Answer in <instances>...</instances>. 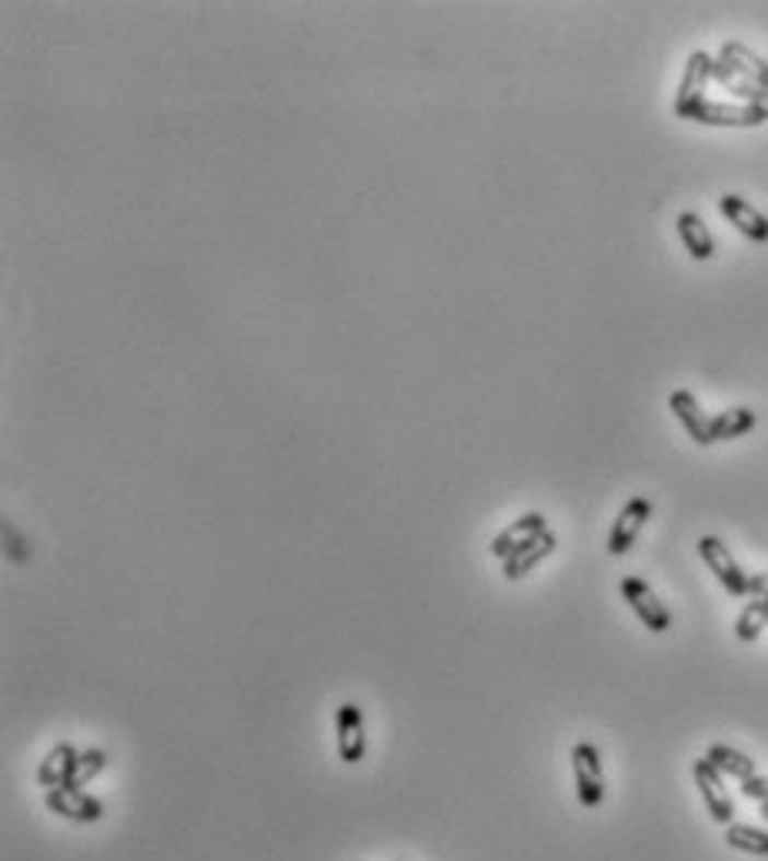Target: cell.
Segmentation results:
<instances>
[{
	"instance_id": "cell-1",
	"label": "cell",
	"mask_w": 768,
	"mask_h": 861,
	"mask_svg": "<svg viewBox=\"0 0 768 861\" xmlns=\"http://www.w3.org/2000/svg\"><path fill=\"white\" fill-rule=\"evenodd\" d=\"M571 775H574V791H579L582 808H598L605 802V768L592 742H579L571 748Z\"/></svg>"
},
{
	"instance_id": "cell-2",
	"label": "cell",
	"mask_w": 768,
	"mask_h": 861,
	"mask_svg": "<svg viewBox=\"0 0 768 861\" xmlns=\"http://www.w3.org/2000/svg\"><path fill=\"white\" fill-rule=\"evenodd\" d=\"M618 591H621L625 605L635 612V618L642 621L649 631H655V635H665V631L672 628V612L662 605V598H659V594L652 591V584H649L645 578H635V574H628V578H621Z\"/></svg>"
},
{
	"instance_id": "cell-3",
	"label": "cell",
	"mask_w": 768,
	"mask_h": 861,
	"mask_svg": "<svg viewBox=\"0 0 768 861\" xmlns=\"http://www.w3.org/2000/svg\"><path fill=\"white\" fill-rule=\"evenodd\" d=\"M685 120L706 124V127H758L768 124V101L765 104H722V101H701L688 110Z\"/></svg>"
},
{
	"instance_id": "cell-4",
	"label": "cell",
	"mask_w": 768,
	"mask_h": 861,
	"mask_svg": "<svg viewBox=\"0 0 768 861\" xmlns=\"http://www.w3.org/2000/svg\"><path fill=\"white\" fill-rule=\"evenodd\" d=\"M698 555H701V561H706V568L719 578V584L732 594V598H745V594H748V574H745L742 565L732 558V551L725 548L722 538L701 535V538H698Z\"/></svg>"
},
{
	"instance_id": "cell-5",
	"label": "cell",
	"mask_w": 768,
	"mask_h": 861,
	"mask_svg": "<svg viewBox=\"0 0 768 861\" xmlns=\"http://www.w3.org/2000/svg\"><path fill=\"white\" fill-rule=\"evenodd\" d=\"M712 71H715V57L709 50H691L688 60H685V74H682V84H678V97H675V117H688V110L695 104L706 101V88L712 81Z\"/></svg>"
},
{
	"instance_id": "cell-6",
	"label": "cell",
	"mask_w": 768,
	"mask_h": 861,
	"mask_svg": "<svg viewBox=\"0 0 768 861\" xmlns=\"http://www.w3.org/2000/svg\"><path fill=\"white\" fill-rule=\"evenodd\" d=\"M691 775H695L698 794H701V802H706V812L712 815V822L732 825V818H735V802H732V794H729L725 784H722L725 775H722L709 758H698V761L691 765Z\"/></svg>"
},
{
	"instance_id": "cell-7",
	"label": "cell",
	"mask_w": 768,
	"mask_h": 861,
	"mask_svg": "<svg viewBox=\"0 0 768 861\" xmlns=\"http://www.w3.org/2000/svg\"><path fill=\"white\" fill-rule=\"evenodd\" d=\"M44 805L57 818H68V822H78V825H91V822L104 818L101 799H94V794H88L84 788H47L44 791Z\"/></svg>"
},
{
	"instance_id": "cell-8",
	"label": "cell",
	"mask_w": 768,
	"mask_h": 861,
	"mask_svg": "<svg viewBox=\"0 0 768 861\" xmlns=\"http://www.w3.org/2000/svg\"><path fill=\"white\" fill-rule=\"evenodd\" d=\"M652 517V501L649 498H628L625 508L618 511L615 524H612V535H608V555H628L631 545L638 542V535H642V527L649 524Z\"/></svg>"
},
{
	"instance_id": "cell-9",
	"label": "cell",
	"mask_w": 768,
	"mask_h": 861,
	"mask_svg": "<svg viewBox=\"0 0 768 861\" xmlns=\"http://www.w3.org/2000/svg\"><path fill=\"white\" fill-rule=\"evenodd\" d=\"M335 738H338V755L345 765L364 761L368 752V735H364V714L354 701L338 705L335 711Z\"/></svg>"
},
{
	"instance_id": "cell-10",
	"label": "cell",
	"mask_w": 768,
	"mask_h": 861,
	"mask_svg": "<svg viewBox=\"0 0 768 861\" xmlns=\"http://www.w3.org/2000/svg\"><path fill=\"white\" fill-rule=\"evenodd\" d=\"M545 532H548L545 514H542V511H528V514H522L519 521H511V524L504 527V532H498V535L491 538L488 551H491L494 558L508 561L511 555L522 551L525 545H532L535 538H542Z\"/></svg>"
},
{
	"instance_id": "cell-11",
	"label": "cell",
	"mask_w": 768,
	"mask_h": 861,
	"mask_svg": "<svg viewBox=\"0 0 768 861\" xmlns=\"http://www.w3.org/2000/svg\"><path fill=\"white\" fill-rule=\"evenodd\" d=\"M78 765L81 752L71 742H57L47 758L37 765V784L44 788H78Z\"/></svg>"
},
{
	"instance_id": "cell-12",
	"label": "cell",
	"mask_w": 768,
	"mask_h": 861,
	"mask_svg": "<svg viewBox=\"0 0 768 861\" xmlns=\"http://www.w3.org/2000/svg\"><path fill=\"white\" fill-rule=\"evenodd\" d=\"M719 211H722V218H725L738 234H745L748 241H755V244H765V241H768V218H765L752 201H745V197H738V194H722V197H719Z\"/></svg>"
},
{
	"instance_id": "cell-13",
	"label": "cell",
	"mask_w": 768,
	"mask_h": 861,
	"mask_svg": "<svg viewBox=\"0 0 768 861\" xmlns=\"http://www.w3.org/2000/svg\"><path fill=\"white\" fill-rule=\"evenodd\" d=\"M668 411L682 421V428L688 431V438L701 447H709L715 444L712 438V418L701 411V405L695 402V394L691 391H672L668 394Z\"/></svg>"
},
{
	"instance_id": "cell-14",
	"label": "cell",
	"mask_w": 768,
	"mask_h": 861,
	"mask_svg": "<svg viewBox=\"0 0 768 861\" xmlns=\"http://www.w3.org/2000/svg\"><path fill=\"white\" fill-rule=\"evenodd\" d=\"M675 231H678V241L691 260H712L715 257V237L695 211H682L675 218Z\"/></svg>"
},
{
	"instance_id": "cell-15",
	"label": "cell",
	"mask_w": 768,
	"mask_h": 861,
	"mask_svg": "<svg viewBox=\"0 0 768 861\" xmlns=\"http://www.w3.org/2000/svg\"><path fill=\"white\" fill-rule=\"evenodd\" d=\"M555 548H558V535H555V532H545L542 538H535L532 545H525L522 551H515L508 561H501L504 581H522V578H525L528 571H535Z\"/></svg>"
},
{
	"instance_id": "cell-16",
	"label": "cell",
	"mask_w": 768,
	"mask_h": 861,
	"mask_svg": "<svg viewBox=\"0 0 768 861\" xmlns=\"http://www.w3.org/2000/svg\"><path fill=\"white\" fill-rule=\"evenodd\" d=\"M719 60H725L732 71H738L742 78H748L752 84L768 91V60L758 57L752 47H745L742 40H725L719 50Z\"/></svg>"
},
{
	"instance_id": "cell-17",
	"label": "cell",
	"mask_w": 768,
	"mask_h": 861,
	"mask_svg": "<svg viewBox=\"0 0 768 861\" xmlns=\"http://www.w3.org/2000/svg\"><path fill=\"white\" fill-rule=\"evenodd\" d=\"M712 81L722 88V91H729L738 104H765L768 101V91L765 88H758V84H752L748 78H742L738 71H732L725 60H719L715 57V71H712Z\"/></svg>"
},
{
	"instance_id": "cell-18",
	"label": "cell",
	"mask_w": 768,
	"mask_h": 861,
	"mask_svg": "<svg viewBox=\"0 0 768 861\" xmlns=\"http://www.w3.org/2000/svg\"><path fill=\"white\" fill-rule=\"evenodd\" d=\"M706 758L729 778H738V781H748L755 775V758H748L745 752L732 748V745H712L706 752Z\"/></svg>"
},
{
	"instance_id": "cell-19",
	"label": "cell",
	"mask_w": 768,
	"mask_h": 861,
	"mask_svg": "<svg viewBox=\"0 0 768 861\" xmlns=\"http://www.w3.org/2000/svg\"><path fill=\"white\" fill-rule=\"evenodd\" d=\"M755 424H758V415L752 408H729V411L712 418V438L715 441H732V438L748 434Z\"/></svg>"
},
{
	"instance_id": "cell-20",
	"label": "cell",
	"mask_w": 768,
	"mask_h": 861,
	"mask_svg": "<svg viewBox=\"0 0 768 861\" xmlns=\"http://www.w3.org/2000/svg\"><path fill=\"white\" fill-rule=\"evenodd\" d=\"M725 845L735 848V851L765 858V854H768V831H761V828H755V825L732 822V825H725Z\"/></svg>"
},
{
	"instance_id": "cell-21",
	"label": "cell",
	"mask_w": 768,
	"mask_h": 861,
	"mask_svg": "<svg viewBox=\"0 0 768 861\" xmlns=\"http://www.w3.org/2000/svg\"><path fill=\"white\" fill-rule=\"evenodd\" d=\"M765 628H768V598H752L742 608V615L735 618V638L752 644V641H758V635Z\"/></svg>"
},
{
	"instance_id": "cell-22",
	"label": "cell",
	"mask_w": 768,
	"mask_h": 861,
	"mask_svg": "<svg viewBox=\"0 0 768 861\" xmlns=\"http://www.w3.org/2000/svg\"><path fill=\"white\" fill-rule=\"evenodd\" d=\"M107 752L104 748H84L81 752V765H78V788H84V784H91L104 768H107Z\"/></svg>"
},
{
	"instance_id": "cell-23",
	"label": "cell",
	"mask_w": 768,
	"mask_h": 861,
	"mask_svg": "<svg viewBox=\"0 0 768 861\" xmlns=\"http://www.w3.org/2000/svg\"><path fill=\"white\" fill-rule=\"evenodd\" d=\"M742 794L755 802H765L768 799V775H752L748 781H742Z\"/></svg>"
},
{
	"instance_id": "cell-24",
	"label": "cell",
	"mask_w": 768,
	"mask_h": 861,
	"mask_svg": "<svg viewBox=\"0 0 768 861\" xmlns=\"http://www.w3.org/2000/svg\"><path fill=\"white\" fill-rule=\"evenodd\" d=\"M748 594L752 598H768V571L748 574Z\"/></svg>"
},
{
	"instance_id": "cell-25",
	"label": "cell",
	"mask_w": 768,
	"mask_h": 861,
	"mask_svg": "<svg viewBox=\"0 0 768 861\" xmlns=\"http://www.w3.org/2000/svg\"><path fill=\"white\" fill-rule=\"evenodd\" d=\"M761 818H765V822H768V799H765V802H761Z\"/></svg>"
}]
</instances>
